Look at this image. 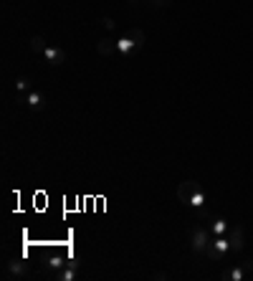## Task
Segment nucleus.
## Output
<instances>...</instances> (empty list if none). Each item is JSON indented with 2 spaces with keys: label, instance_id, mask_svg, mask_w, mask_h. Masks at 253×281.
<instances>
[{
  "label": "nucleus",
  "instance_id": "f257e3e1",
  "mask_svg": "<svg viewBox=\"0 0 253 281\" xmlns=\"http://www.w3.org/2000/svg\"><path fill=\"white\" fill-rule=\"evenodd\" d=\"M228 253H230V243H228L225 236H215V238L210 241L208 251H205V256H208L210 261H223Z\"/></svg>",
  "mask_w": 253,
  "mask_h": 281
},
{
  "label": "nucleus",
  "instance_id": "f03ea898",
  "mask_svg": "<svg viewBox=\"0 0 253 281\" xmlns=\"http://www.w3.org/2000/svg\"><path fill=\"white\" fill-rule=\"evenodd\" d=\"M210 230L208 228H195L192 233H190V246H192V251L195 253H205L208 251V246H210Z\"/></svg>",
  "mask_w": 253,
  "mask_h": 281
},
{
  "label": "nucleus",
  "instance_id": "7ed1b4c3",
  "mask_svg": "<svg viewBox=\"0 0 253 281\" xmlns=\"http://www.w3.org/2000/svg\"><path fill=\"white\" fill-rule=\"evenodd\" d=\"M6 273H8L11 278H26V276L31 273V266H28L23 258H13V261L6 263Z\"/></svg>",
  "mask_w": 253,
  "mask_h": 281
},
{
  "label": "nucleus",
  "instance_id": "20e7f679",
  "mask_svg": "<svg viewBox=\"0 0 253 281\" xmlns=\"http://www.w3.org/2000/svg\"><path fill=\"white\" fill-rule=\"evenodd\" d=\"M250 273H253V261H245V263L233 266V268L225 273V278H230V281H243V278L250 276Z\"/></svg>",
  "mask_w": 253,
  "mask_h": 281
},
{
  "label": "nucleus",
  "instance_id": "39448f33",
  "mask_svg": "<svg viewBox=\"0 0 253 281\" xmlns=\"http://www.w3.org/2000/svg\"><path fill=\"white\" fill-rule=\"evenodd\" d=\"M200 190H203V185H200V182H195V180H185V182L180 185V190H177V193H180V198H182L185 203H190V198H192V195H197Z\"/></svg>",
  "mask_w": 253,
  "mask_h": 281
},
{
  "label": "nucleus",
  "instance_id": "423d86ee",
  "mask_svg": "<svg viewBox=\"0 0 253 281\" xmlns=\"http://www.w3.org/2000/svg\"><path fill=\"white\" fill-rule=\"evenodd\" d=\"M228 243H230V251H240L243 248V228L240 225H233V228H228Z\"/></svg>",
  "mask_w": 253,
  "mask_h": 281
},
{
  "label": "nucleus",
  "instance_id": "0eeeda50",
  "mask_svg": "<svg viewBox=\"0 0 253 281\" xmlns=\"http://www.w3.org/2000/svg\"><path fill=\"white\" fill-rule=\"evenodd\" d=\"M43 56L48 59V64H51V66H61V64L66 61V51H64V49H59V46H56V49H54V46H48Z\"/></svg>",
  "mask_w": 253,
  "mask_h": 281
},
{
  "label": "nucleus",
  "instance_id": "6e6552de",
  "mask_svg": "<svg viewBox=\"0 0 253 281\" xmlns=\"http://www.w3.org/2000/svg\"><path fill=\"white\" fill-rule=\"evenodd\" d=\"M96 54H99V56H112V54H117V41H114V38H102V41H96Z\"/></svg>",
  "mask_w": 253,
  "mask_h": 281
},
{
  "label": "nucleus",
  "instance_id": "1a4fd4ad",
  "mask_svg": "<svg viewBox=\"0 0 253 281\" xmlns=\"http://www.w3.org/2000/svg\"><path fill=\"white\" fill-rule=\"evenodd\" d=\"M124 36H127V38H129V41L134 43V49H137V51H139V49L144 46V31H142V28H129V31H127Z\"/></svg>",
  "mask_w": 253,
  "mask_h": 281
},
{
  "label": "nucleus",
  "instance_id": "9d476101",
  "mask_svg": "<svg viewBox=\"0 0 253 281\" xmlns=\"http://www.w3.org/2000/svg\"><path fill=\"white\" fill-rule=\"evenodd\" d=\"M137 49H134V43L127 38V36H122L119 41H117V54H122V56H129V54H134Z\"/></svg>",
  "mask_w": 253,
  "mask_h": 281
},
{
  "label": "nucleus",
  "instance_id": "9b49d317",
  "mask_svg": "<svg viewBox=\"0 0 253 281\" xmlns=\"http://www.w3.org/2000/svg\"><path fill=\"white\" fill-rule=\"evenodd\" d=\"M26 104H28L31 109H43V107H46V99H43V94H38V91H31V94L26 97Z\"/></svg>",
  "mask_w": 253,
  "mask_h": 281
},
{
  "label": "nucleus",
  "instance_id": "f8f14e48",
  "mask_svg": "<svg viewBox=\"0 0 253 281\" xmlns=\"http://www.w3.org/2000/svg\"><path fill=\"white\" fill-rule=\"evenodd\" d=\"M210 233H213V236H225V233H228V223H225L223 218H215V220L210 223Z\"/></svg>",
  "mask_w": 253,
  "mask_h": 281
},
{
  "label": "nucleus",
  "instance_id": "ddd939ff",
  "mask_svg": "<svg viewBox=\"0 0 253 281\" xmlns=\"http://www.w3.org/2000/svg\"><path fill=\"white\" fill-rule=\"evenodd\" d=\"M76 271H79V268H74V266L66 263V266L56 273V278H59V281H74V278H76Z\"/></svg>",
  "mask_w": 253,
  "mask_h": 281
},
{
  "label": "nucleus",
  "instance_id": "4468645a",
  "mask_svg": "<svg viewBox=\"0 0 253 281\" xmlns=\"http://www.w3.org/2000/svg\"><path fill=\"white\" fill-rule=\"evenodd\" d=\"M46 49H48V46H46V41H43L41 36L31 38V51H33V54H46Z\"/></svg>",
  "mask_w": 253,
  "mask_h": 281
},
{
  "label": "nucleus",
  "instance_id": "2eb2a0df",
  "mask_svg": "<svg viewBox=\"0 0 253 281\" xmlns=\"http://www.w3.org/2000/svg\"><path fill=\"white\" fill-rule=\"evenodd\" d=\"M187 205H192V208H203V205H205V190H200L197 195H192Z\"/></svg>",
  "mask_w": 253,
  "mask_h": 281
},
{
  "label": "nucleus",
  "instance_id": "dca6fc26",
  "mask_svg": "<svg viewBox=\"0 0 253 281\" xmlns=\"http://www.w3.org/2000/svg\"><path fill=\"white\" fill-rule=\"evenodd\" d=\"M48 266H51V268H64L66 261H64V256H54V258L48 261Z\"/></svg>",
  "mask_w": 253,
  "mask_h": 281
},
{
  "label": "nucleus",
  "instance_id": "f3484780",
  "mask_svg": "<svg viewBox=\"0 0 253 281\" xmlns=\"http://www.w3.org/2000/svg\"><path fill=\"white\" fill-rule=\"evenodd\" d=\"M16 89L26 91V89H28V79H26V76H18V79H16Z\"/></svg>",
  "mask_w": 253,
  "mask_h": 281
},
{
  "label": "nucleus",
  "instance_id": "a211bd4d",
  "mask_svg": "<svg viewBox=\"0 0 253 281\" xmlns=\"http://www.w3.org/2000/svg\"><path fill=\"white\" fill-rule=\"evenodd\" d=\"M149 6H152V8H167L170 0H149Z\"/></svg>",
  "mask_w": 253,
  "mask_h": 281
},
{
  "label": "nucleus",
  "instance_id": "6ab92c4d",
  "mask_svg": "<svg viewBox=\"0 0 253 281\" xmlns=\"http://www.w3.org/2000/svg\"><path fill=\"white\" fill-rule=\"evenodd\" d=\"M102 26H104L107 31H112V28H114V21H112V18H102Z\"/></svg>",
  "mask_w": 253,
  "mask_h": 281
},
{
  "label": "nucleus",
  "instance_id": "aec40b11",
  "mask_svg": "<svg viewBox=\"0 0 253 281\" xmlns=\"http://www.w3.org/2000/svg\"><path fill=\"white\" fill-rule=\"evenodd\" d=\"M129 3H132V6H137V3H139V0H129Z\"/></svg>",
  "mask_w": 253,
  "mask_h": 281
}]
</instances>
